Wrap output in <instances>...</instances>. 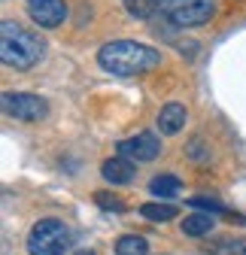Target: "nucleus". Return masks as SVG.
<instances>
[{
    "instance_id": "f257e3e1",
    "label": "nucleus",
    "mask_w": 246,
    "mask_h": 255,
    "mask_svg": "<svg viewBox=\"0 0 246 255\" xmlns=\"http://www.w3.org/2000/svg\"><path fill=\"white\" fill-rule=\"evenodd\" d=\"M98 64L113 76H137V73L158 67L161 52L146 43H137V40H113V43L101 46Z\"/></svg>"
},
{
    "instance_id": "f03ea898",
    "label": "nucleus",
    "mask_w": 246,
    "mask_h": 255,
    "mask_svg": "<svg viewBox=\"0 0 246 255\" xmlns=\"http://www.w3.org/2000/svg\"><path fill=\"white\" fill-rule=\"evenodd\" d=\"M0 58H3L6 67L30 70L43 58V43L27 27L15 24L12 18H3L0 21Z\"/></svg>"
},
{
    "instance_id": "7ed1b4c3",
    "label": "nucleus",
    "mask_w": 246,
    "mask_h": 255,
    "mask_svg": "<svg viewBox=\"0 0 246 255\" xmlns=\"http://www.w3.org/2000/svg\"><path fill=\"white\" fill-rule=\"evenodd\" d=\"M70 249V228L61 219H40L27 234L30 255H64Z\"/></svg>"
},
{
    "instance_id": "20e7f679",
    "label": "nucleus",
    "mask_w": 246,
    "mask_h": 255,
    "mask_svg": "<svg viewBox=\"0 0 246 255\" xmlns=\"http://www.w3.org/2000/svg\"><path fill=\"white\" fill-rule=\"evenodd\" d=\"M216 0H161V15L173 27H201L213 18Z\"/></svg>"
},
{
    "instance_id": "39448f33",
    "label": "nucleus",
    "mask_w": 246,
    "mask_h": 255,
    "mask_svg": "<svg viewBox=\"0 0 246 255\" xmlns=\"http://www.w3.org/2000/svg\"><path fill=\"white\" fill-rule=\"evenodd\" d=\"M0 104H3V113L6 116H12L18 122H40L49 113L46 101L37 98V94H30V91H3Z\"/></svg>"
},
{
    "instance_id": "423d86ee",
    "label": "nucleus",
    "mask_w": 246,
    "mask_h": 255,
    "mask_svg": "<svg viewBox=\"0 0 246 255\" xmlns=\"http://www.w3.org/2000/svg\"><path fill=\"white\" fill-rule=\"evenodd\" d=\"M116 149H119L122 158H131V161L137 164V161H152V158H158L161 140L152 134V131H140V134H134L128 140H122Z\"/></svg>"
},
{
    "instance_id": "0eeeda50",
    "label": "nucleus",
    "mask_w": 246,
    "mask_h": 255,
    "mask_svg": "<svg viewBox=\"0 0 246 255\" xmlns=\"http://www.w3.org/2000/svg\"><path fill=\"white\" fill-rule=\"evenodd\" d=\"M27 15L40 27H58L67 21V0H24Z\"/></svg>"
},
{
    "instance_id": "6e6552de",
    "label": "nucleus",
    "mask_w": 246,
    "mask_h": 255,
    "mask_svg": "<svg viewBox=\"0 0 246 255\" xmlns=\"http://www.w3.org/2000/svg\"><path fill=\"white\" fill-rule=\"evenodd\" d=\"M101 176L107 182H113V185H125V182H131L137 176V167H134L131 158L116 155V158H107V161L101 164Z\"/></svg>"
},
{
    "instance_id": "1a4fd4ad",
    "label": "nucleus",
    "mask_w": 246,
    "mask_h": 255,
    "mask_svg": "<svg viewBox=\"0 0 246 255\" xmlns=\"http://www.w3.org/2000/svg\"><path fill=\"white\" fill-rule=\"evenodd\" d=\"M186 119H189V113H186V107H182V104H167V107H161V113H158V131H161L164 137L179 134L182 128H186Z\"/></svg>"
},
{
    "instance_id": "9d476101",
    "label": "nucleus",
    "mask_w": 246,
    "mask_h": 255,
    "mask_svg": "<svg viewBox=\"0 0 246 255\" xmlns=\"http://www.w3.org/2000/svg\"><path fill=\"white\" fill-rule=\"evenodd\" d=\"M149 191H152L155 198H176L179 191H182V182H179V176H173V173H158V176H152Z\"/></svg>"
},
{
    "instance_id": "9b49d317",
    "label": "nucleus",
    "mask_w": 246,
    "mask_h": 255,
    "mask_svg": "<svg viewBox=\"0 0 246 255\" xmlns=\"http://www.w3.org/2000/svg\"><path fill=\"white\" fill-rule=\"evenodd\" d=\"M213 225H216V219H213L210 213H192L182 219V234H189V237H204L213 231Z\"/></svg>"
},
{
    "instance_id": "f8f14e48",
    "label": "nucleus",
    "mask_w": 246,
    "mask_h": 255,
    "mask_svg": "<svg viewBox=\"0 0 246 255\" xmlns=\"http://www.w3.org/2000/svg\"><path fill=\"white\" fill-rule=\"evenodd\" d=\"M149 252V240L140 234H125L116 240V255H146Z\"/></svg>"
},
{
    "instance_id": "ddd939ff",
    "label": "nucleus",
    "mask_w": 246,
    "mask_h": 255,
    "mask_svg": "<svg viewBox=\"0 0 246 255\" xmlns=\"http://www.w3.org/2000/svg\"><path fill=\"white\" fill-rule=\"evenodd\" d=\"M122 3H125L128 15H134L137 21H146L161 9V0H122Z\"/></svg>"
},
{
    "instance_id": "4468645a",
    "label": "nucleus",
    "mask_w": 246,
    "mask_h": 255,
    "mask_svg": "<svg viewBox=\"0 0 246 255\" xmlns=\"http://www.w3.org/2000/svg\"><path fill=\"white\" fill-rule=\"evenodd\" d=\"M140 216L149 219V222H170L176 216V207H170V204H143Z\"/></svg>"
},
{
    "instance_id": "2eb2a0df",
    "label": "nucleus",
    "mask_w": 246,
    "mask_h": 255,
    "mask_svg": "<svg viewBox=\"0 0 246 255\" xmlns=\"http://www.w3.org/2000/svg\"><path fill=\"white\" fill-rule=\"evenodd\" d=\"M210 255H246V240L222 237L219 243H213V246H210Z\"/></svg>"
},
{
    "instance_id": "dca6fc26",
    "label": "nucleus",
    "mask_w": 246,
    "mask_h": 255,
    "mask_svg": "<svg viewBox=\"0 0 246 255\" xmlns=\"http://www.w3.org/2000/svg\"><path fill=\"white\" fill-rule=\"evenodd\" d=\"M189 207H204L207 213H225V207H222L219 201H210V198H192Z\"/></svg>"
},
{
    "instance_id": "f3484780",
    "label": "nucleus",
    "mask_w": 246,
    "mask_h": 255,
    "mask_svg": "<svg viewBox=\"0 0 246 255\" xmlns=\"http://www.w3.org/2000/svg\"><path fill=\"white\" fill-rule=\"evenodd\" d=\"M98 204H101L104 210H116V213H122V210H125V204H122L119 198H110V195H104V191L98 195Z\"/></svg>"
},
{
    "instance_id": "a211bd4d",
    "label": "nucleus",
    "mask_w": 246,
    "mask_h": 255,
    "mask_svg": "<svg viewBox=\"0 0 246 255\" xmlns=\"http://www.w3.org/2000/svg\"><path fill=\"white\" fill-rule=\"evenodd\" d=\"M76 255H95V252H88V249H82V252H76Z\"/></svg>"
}]
</instances>
